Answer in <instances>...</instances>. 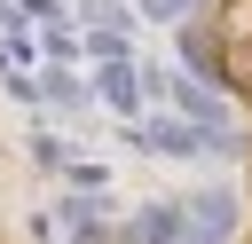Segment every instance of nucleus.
<instances>
[{"label":"nucleus","instance_id":"nucleus-2","mask_svg":"<svg viewBox=\"0 0 252 244\" xmlns=\"http://www.w3.org/2000/svg\"><path fill=\"white\" fill-rule=\"evenodd\" d=\"M102 94H110L118 110H134V79H126V71H110V79H102Z\"/></svg>","mask_w":252,"mask_h":244},{"label":"nucleus","instance_id":"nucleus-1","mask_svg":"<svg viewBox=\"0 0 252 244\" xmlns=\"http://www.w3.org/2000/svg\"><path fill=\"white\" fill-rule=\"evenodd\" d=\"M134 244H181V205H142L134 213Z\"/></svg>","mask_w":252,"mask_h":244},{"label":"nucleus","instance_id":"nucleus-3","mask_svg":"<svg viewBox=\"0 0 252 244\" xmlns=\"http://www.w3.org/2000/svg\"><path fill=\"white\" fill-rule=\"evenodd\" d=\"M150 16H189V0H142Z\"/></svg>","mask_w":252,"mask_h":244}]
</instances>
